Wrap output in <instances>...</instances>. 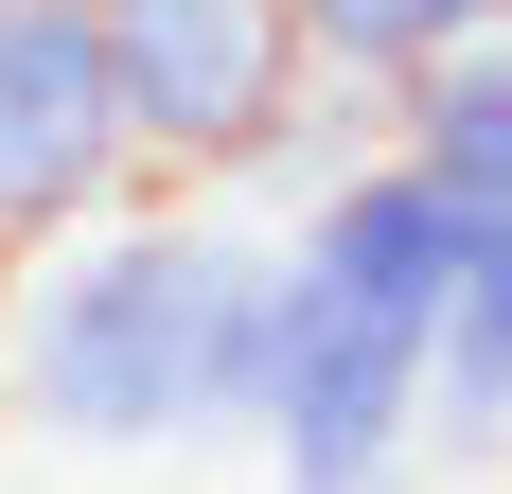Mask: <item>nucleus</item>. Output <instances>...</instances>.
I'll list each match as a JSON object with an SVG mask.
<instances>
[{"label":"nucleus","instance_id":"nucleus-5","mask_svg":"<svg viewBox=\"0 0 512 494\" xmlns=\"http://www.w3.org/2000/svg\"><path fill=\"white\" fill-rule=\"evenodd\" d=\"M424 442L512 459V195L460 212V283H442V353H424Z\"/></svg>","mask_w":512,"mask_h":494},{"label":"nucleus","instance_id":"nucleus-7","mask_svg":"<svg viewBox=\"0 0 512 494\" xmlns=\"http://www.w3.org/2000/svg\"><path fill=\"white\" fill-rule=\"evenodd\" d=\"M512 0H301V53H318V89H407L424 53H460V36H495Z\"/></svg>","mask_w":512,"mask_h":494},{"label":"nucleus","instance_id":"nucleus-2","mask_svg":"<svg viewBox=\"0 0 512 494\" xmlns=\"http://www.w3.org/2000/svg\"><path fill=\"white\" fill-rule=\"evenodd\" d=\"M442 283H460V195H424L389 142L301 195V230L265 247V477H407Z\"/></svg>","mask_w":512,"mask_h":494},{"label":"nucleus","instance_id":"nucleus-6","mask_svg":"<svg viewBox=\"0 0 512 494\" xmlns=\"http://www.w3.org/2000/svg\"><path fill=\"white\" fill-rule=\"evenodd\" d=\"M389 159H407L424 195H460V212L512 195V18L460 36V53H424L407 89H389Z\"/></svg>","mask_w":512,"mask_h":494},{"label":"nucleus","instance_id":"nucleus-8","mask_svg":"<svg viewBox=\"0 0 512 494\" xmlns=\"http://www.w3.org/2000/svg\"><path fill=\"white\" fill-rule=\"evenodd\" d=\"M283 494H407V477H283Z\"/></svg>","mask_w":512,"mask_h":494},{"label":"nucleus","instance_id":"nucleus-1","mask_svg":"<svg viewBox=\"0 0 512 494\" xmlns=\"http://www.w3.org/2000/svg\"><path fill=\"white\" fill-rule=\"evenodd\" d=\"M265 406V247L212 195H124L0 265V424L71 459H195Z\"/></svg>","mask_w":512,"mask_h":494},{"label":"nucleus","instance_id":"nucleus-3","mask_svg":"<svg viewBox=\"0 0 512 494\" xmlns=\"http://www.w3.org/2000/svg\"><path fill=\"white\" fill-rule=\"evenodd\" d=\"M106 71L142 124V195H301V0H106Z\"/></svg>","mask_w":512,"mask_h":494},{"label":"nucleus","instance_id":"nucleus-4","mask_svg":"<svg viewBox=\"0 0 512 494\" xmlns=\"http://www.w3.org/2000/svg\"><path fill=\"white\" fill-rule=\"evenodd\" d=\"M142 195V124L106 71V0H0V265Z\"/></svg>","mask_w":512,"mask_h":494}]
</instances>
